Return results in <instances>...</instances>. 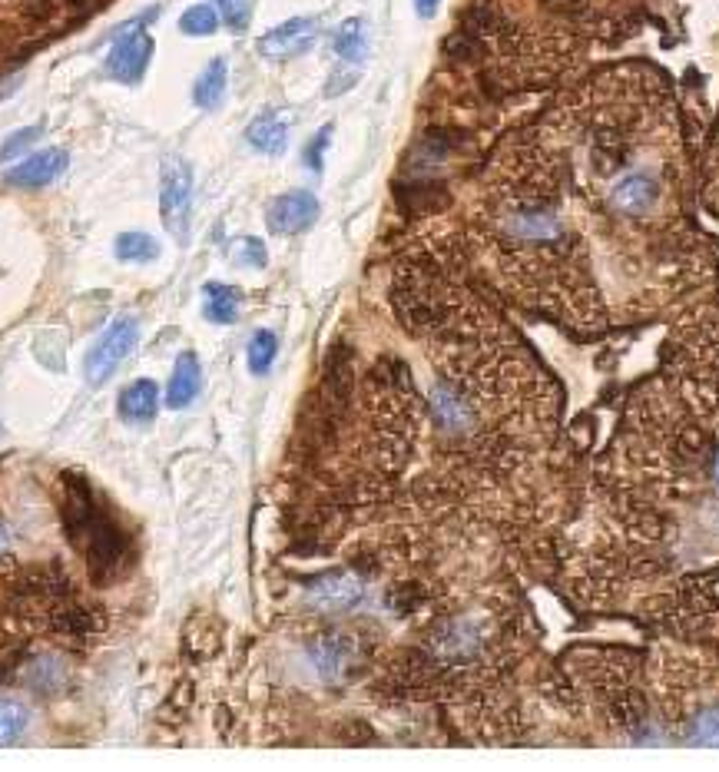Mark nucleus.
<instances>
[{
    "label": "nucleus",
    "mask_w": 719,
    "mask_h": 772,
    "mask_svg": "<svg viewBox=\"0 0 719 772\" xmlns=\"http://www.w3.org/2000/svg\"><path fill=\"white\" fill-rule=\"evenodd\" d=\"M67 527L73 544L87 557V567L97 584H110L116 574H123L126 560H130L126 537L100 511L97 497L90 494L80 474H67Z\"/></svg>",
    "instance_id": "obj_1"
},
{
    "label": "nucleus",
    "mask_w": 719,
    "mask_h": 772,
    "mask_svg": "<svg viewBox=\"0 0 719 772\" xmlns=\"http://www.w3.org/2000/svg\"><path fill=\"white\" fill-rule=\"evenodd\" d=\"M663 179L653 169L643 166H623L620 176H613V183L607 186V206L610 213H617L623 219H643L653 216L663 203Z\"/></svg>",
    "instance_id": "obj_2"
},
{
    "label": "nucleus",
    "mask_w": 719,
    "mask_h": 772,
    "mask_svg": "<svg viewBox=\"0 0 719 772\" xmlns=\"http://www.w3.org/2000/svg\"><path fill=\"white\" fill-rule=\"evenodd\" d=\"M189 213H193V169L179 156H166L160 173V216L179 242L189 236Z\"/></svg>",
    "instance_id": "obj_3"
},
{
    "label": "nucleus",
    "mask_w": 719,
    "mask_h": 772,
    "mask_svg": "<svg viewBox=\"0 0 719 772\" xmlns=\"http://www.w3.org/2000/svg\"><path fill=\"white\" fill-rule=\"evenodd\" d=\"M136 338H140V325H136L133 319H116L110 329L90 345L87 358H83V372H87V382L90 385L110 382L116 368L123 365V358L133 352Z\"/></svg>",
    "instance_id": "obj_4"
},
{
    "label": "nucleus",
    "mask_w": 719,
    "mask_h": 772,
    "mask_svg": "<svg viewBox=\"0 0 719 772\" xmlns=\"http://www.w3.org/2000/svg\"><path fill=\"white\" fill-rule=\"evenodd\" d=\"M150 60H153V37L146 34V27L133 24V30H126V34L116 37L103 70H107V77L116 83H136V80H143Z\"/></svg>",
    "instance_id": "obj_5"
},
{
    "label": "nucleus",
    "mask_w": 719,
    "mask_h": 772,
    "mask_svg": "<svg viewBox=\"0 0 719 772\" xmlns=\"http://www.w3.org/2000/svg\"><path fill=\"white\" fill-rule=\"evenodd\" d=\"M319 219V199L309 189H292V193H282L279 199H272L269 213H266V226L272 236H299Z\"/></svg>",
    "instance_id": "obj_6"
},
{
    "label": "nucleus",
    "mask_w": 719,
    "mask_h": 772,
    "mask_svg": "<svg viewBox=\"0 0 719 772\" xmlns=\"http://www.w3.org/2000/svg\"><path fill=\"white\" fill-rule=\"evenodd\" d=\"M315 40H319V24H315L312 17H295V20H285L279 27H272L269 34H262L256 50L266 60H289V57L305 54V50H312Z\"/></svg>",
    "instance_id": "obj_7"
},
{
    "label": "nucleus",
    "mask_w": 719,
    "mask_h": 772,
    "mask_svg": "<svg viewBox=\"0 0 719 772\" xmlns=\"http://www.w3.org/2000/svg\"><path fill=\"white\" fill-rule=\"evenodd\" d=\"M365 600V587L352 574H325L309 587V604L315 610H352Z\"/></svg>",
    "instance_id": "obj_8"
},
{
    "label": "nucleus",
    "mask_w": 719,
    "mask_h": 772,
    "mask_svg": "<svg viewBox=\"0 0 719 772\" xmlns=\"http://www.w3.org/2000/svg\"><path fill=\"white\" fill-rule=\"evenodd\" d=\"M67 153L63 150H44V153H34L27 156L24 163L7 169V183L10 186H20V189H37V186H47L54 183V179L67 169Z\"/></svg>",
    "instance_id": "obj_9"
},
{
    "label": "nucleus",
    "mask_w": 719,
    "mask_h": 772,
    "mask_svg": "<svg viewBox=\"0 0 719 772\" xmlns=\"http://www.w3.org/2000/svg\"><path fill=\"white\" fill-rule=\"evenodd\" d=\"M203 388V368H199V358L193 352H183L179 362L173 368V378H169L166 388V405L169 408H186L193 405V398Z\"/></svg>",
    "instance_id": "obj_10"
},
{
    "label": "nucleus",
    "mask_w": 719,
    "mask_h": 772,
    "mask_svg": "<svg viewBox=\"0 0 719 772\" xmlns=\"http://www.w3.org/2000/svg\"><path fill=\"white\" fill-rule=\"evenodd\" d=\"M160 411V388H156L150 378H140V382L126 385L120 395V418L130 421V425H146V421L156 418Z\"/></svg>",
    "instance_id": "obj_11"
},
{
    "label": "nucleus",
    "mask_w": 719,
    "mask_h": 772,
    "mask_svg": "<svg viewBox=\"0 0 719 772\" xmlns=\"http://www.w3.org/2000/svg\"><path fill=\"white\" fill-rule=\"evenodd\" d=\"M246 140L252 150L266 153V156H282L285 146H289V126L279 113H262L249 123Z\"/></svg>",
    "instance_id": "obj_12"
},
{
    "label": "nucleus",
    "mask_w": 719,
    "mask_h": 772,
    "mask_svg": "<svg viewBox=\"0 0 719 772\" xmlns=\"http://www.w3.org/2000/svg\"><path fill=\"white\" fill-rule=\"evenodd\" d=\"M352 653L355 647L345 637H338V633H329V637H319L312 643V660L325 680H338L348 670V663H352Z\"/></svg>",
    "instance_id": "obj_13"
},
{
    "label": "nucleus",
    "mask_w": 719,
    "mask_h": 772,
    "mask_svg": "<svg viewBox=\"0 0 719 772\" xmlns=\"http://www.w3.org/2000/svg\"><path fill=\"white\" fill-rule=\"evenodd\" d=\"M226 83H229V67H226V60L216 57L203 73H199V80H196V87H193L196 107H203V110L219 107L222 97H226Z\"/></svg>",
    "instance_id": "obj_14"
},
{
    "label": "nucleus",
    "mask_w": 719,
    "mask_h": 772,
    "mask_svg": "<svg viewBox=\"0 0 719 772\" xmlns=\"http://www.w3.org/2000/svg\"><path fill=\"white\" fill-rule=\"evenodd\" d=\"M335 54L348 63H362L368 57V27L362 17L345 20V24L335 30Z\"/></svg>",
    "instance_id": "obj_15"
},
{
    "label": "nucleus",
    "mask_w": 719,
    "mask_h": 772,
    "mask_svg": "<svg viewBox=\"0 0 719 772\" xmlns=\"http://www.w3.org/2000/svg\"><path fill=\"white\" fill-rule=\"evenodd\" d=\"M203 292H206V305H203V312H206V319H209V322H219V325L236 322V315H239V292L232 289V285L209 282Z\"/></svg>",
    "instance_id": "obj_16"
},
{
    "label": "nucleus",
    "mask_w": 719,
    "mask_h": 772,
    "mask_svg": "<svg viewBox=\"0 0 719 772\" xmlns=\"http://www.w3.org/2000/svg\"><path fill=\"white\" fill-rule=\"evenodd\" d=\"M113 252H116V259L120 262H140L143 266V262L160 259V242L150 239L146 232H123V236L116 239Z\"/></svg>",
    "instance_id": "obj_17"
},
{
    "label": "nucleus",
    "mask_w": 719,
    "mask_h": 772,
    "mask_svg": "<svg viewBox=\"0 0 719 772\" xmlns=\"http://www.w3.org/2000/svg\"><path fill=\"white\" fill-rule=\"evenodd\" d=\"M686 739L696 746H719V706H703L686 719Z\"/></svg>",
    "instance_id": "obj_18"
},
{
    "label": "nucleus",
    "mask_w": 719,
    "mask_h": 772,
    "mask_svg": "<svg viewBox=\"0 0 719 772\" xmlns=\"http://www.w3.org/2000/svg\"><path fill=\"white\" fill-rule=\"evenodd\" d=\"M276 355H279V338L269 329H259L249 338V368L256 375H266L272 362H276Z\"/></svg>",
    "instance_id": "obj_19"
},
{
    "label": "nucleus",
    "mask_w": 719,
    "mask_h": 772,
    "mask_svg": "<svg viewBox=\"0 0 719 772\" xmlns=\"http://www.w3.org/2000/svg\"><path fill=\"white\" fill-rule=\"evenodd\" d=\"M30 723V713L24 703L17 700H0V746L14 743L24 736V729Z\"/></svg>",
    "instance_id": "obj_20"
},
{
    "label": "nucleus",
    "mask_w": 719,
    "mask_h": 772,
    "mask_svg": "<svg viewBox=\"0 0 719 772\" xmlns=\"http://www.w3.org/2000/svg\"><path fill=\"white\" fill-rule=\"evenodd\" d=\"M219 27V14L216 7L209 4H196L189 7L183 17H179V30H183L186 37H213Z\"/></svg>",
    "instance_id": "obj_21"
},
{
    "label": "nucleus",
    "mask_w": 719,
    "mask_h": 772,
    "mask_svg": "<svg viewBox=\"0 0 719 772\" xmlns=\"http://www.w3.org/2000/svg\"><path fill=\"white\" fill-rule=\"evenodd\" d=\"M27 680H30V686H34L37 693H50L54 686L63 683V666L57 660H34V663H30Z\"/></svg>",
    "instance_id": "obj_22"
},
{
    "label": "nucleus",
    "mask_w": 719,
    "mask_h": 772,
    "mask_svg": "<svg viewBox=\"0 0 719 772\" xmlns=\"http://www.w3.org/2000/svg\"><path fill=\"white\" fill-rule=\"evenodd\" d=\"M222 20L229 24V30H246L252 17V0H216Z\"/></svg>",
    "instance_id": "obj_23"
},
{
    "label": "nucleus",
    "mask_w": 719,
    "mask_h": 772,
    "mask_svg": "<svg viewBox=\"0 0 719 772\" xmlns=\"http://www.w3.org/2000/svg\"><path fill=\"white\" fill-rule=\"evenodd\" d=\"M232 259H236L239 266L262 269V266H266V246H262L256 236H246V239H239L236 249H232Z\"/></svg>",
    "instance_id": "obj_24"
},
{
    "label": "nucleus",
    "mask_w": 719,
    "mask_h": 772,
    "mask_svg": "<svg viewBox=\"0 0 719 772\" xmlns=\"http://www.w3.org/2000/svg\"><path fill=\"white\" fill-rule=\"evenodd\" d=\"M40 126H27V130H20V133H14L10 140L0 146V160H14V156H20L27 150V146H34L37 140H40Z\"/></svg>",
    "instance_id": "obj_25"
},
{
    "label": "nucleus",
    "mask_w": 719,
    "mask_h": 772,
    "mask_svg": "<svg viewBox=\"0 0 719 772\" xmlns=\"http://www.w3.org/2000/svg\"><path fill=\"white\" fill-rule=\"evenodd\" d=\"M329 143H332V126H322V130L315 133V140L305 146V166H309L312 173H322V156L329 150Z\"/></svg>",
    "instance_id": "obj_26"
},
{
    "label": "nucleus",
    "mask_w": 719,
    "mask_h": 772,
    "mask_svg": "<svg viewBox=\"0 0 719 772\" xmlns=\"http://www.w3.org/2000/svg\"><path fill=\"white\" fill-rule=\"evenodd\" d=\"M438 4H441V0H415V10H418V17L431 20V17L438 14Z\"/></svg>",
    "instance_id": "obj_27"
},
{
    "label": "nucleus",
    "mask_w": 719,
    "mask_h": 772,
    "mask_svg": "<svg viewBox=\"0 0 719 772\" xmlns=\"http://www.w3.org/2000/svg\"><path fill=\"white\" fill-rule=\"evenodd\" d=\"M713 474H716V481H719V451H716V458H713Z\"/></svg>",
    "instance_id": "obj_28"
},
{
    "label": "nucleus",
    "mask_w": 719,
    "mask_h": 772,
    "mask_svg": "<svg viewBox=\"0 0 719 772\" xmlns=\"http://www.w3.org/2000/svg\"><path fill=\"white\" fill-rule=\"evenodd\" d=\"M0 547H4V534H0Z\"/></svg>",
    "instance_id": "obj_29"
}]
</instances>
